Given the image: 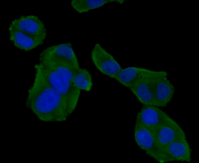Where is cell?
Listing matches in <instances>:
<instances>
[{"label": "cell", "instance_id": "cell-1", "mask_svg": "<svg viewBox=\"0 0 199 163\" xmlns=\"http://www.w3.org/2000/svg\"><path fill=\"white\" fill-rule=\"evenodd\" d=\"M31 86L28 91L25 106L41 121L60 122L68 116L64 102L50 84L38 64Z\"/></svg>", "mask_w": 199, "mask_h": 163}, {"label": "cell", "instance_id": "cell-2", "mask_svg": "<svg viewBox=\"0 0 199 163\" xmlns=\"http://www.w3.org/2000/svg\"><path fill=\"white\" fill-rule=\"evenodd\" d=\"M38 64L52 86L60 94L65 103L68 116L75 109L81 90L74 86L73 76L78 69L67 63L40 60Z\"/></svg>", "mask_w": 199, "mask_h": 163}, {"label": "cell", "instance_id": "cell-3", "mask_svg": "<svg viewBox=\"0 0 199 163\" xmlns=\"http://www.w3.org/2000/svg\"><path fill=\"white\" fill-rule=\"evenodd\" d=\"M8 29L10 40L14 46L25 51L43 44L47 36L43 22L36 16H22L13 20Z\"/></svg>", "mask_w": 199, "mask_h": 163}, {"label": "cell", "instance_id": "cell-4", "mask_svg": "<svg viewBox=\"0 0 199 163\" xmlns=\"http://www.w3.org/2000/svg\"><path fill=\"white\" fill-rule=\"evenodd\" d=\"M134 138L138 146L150 157L159 163H168L166 155L157 145L150 131L137 120L134 128Z\"/></svg>", "mask_w": 199, "mask_h": 163}, {"label": "cell", "instance_id": "cell-5", "mask_svg": "<svg viewBox=\"0 0 199 163\" xmlns=\"http://www.w3.org/2000/svg\"><path fill=\"white\" fill-rule=\"evenodd\" d=\"M91 57L98 70L109 77L114 78L123 69L114 57L99 43L94 45L91 51Z\"/></svg>", "mask_w": 199, "mask_h": 163}, {"label": "cell", "instance_id": "cell-6", "mask_svg": "<svg viewBox=\"0 0 199 163\" xmlns=\"http://www.w3.org/2000/svg\"><path fill=\"white\" fill-rule=\"evenodd\" d=\"M38 60L63 62L70 64L76 69L80 68L78 60L70 43L47 47L41 53Z\"/></svg>", "mask_w": 199, "mask_h": 163}, {"label": "cell", "instance_id": "cell-7", "mask_svg": "<svg viewBox=\"0 0 199 163\" xmlns=\"http://www.w3.org/2000/svg\"><path fill=\"white\" fill-rule=\"evenodd\" d=\"M149 130L157 145L163 153L164 148L170 142L185 134L183 129L174 120L165 123Z\"/></svg>", "mask_w": 199, "mask_h": 163}, {"label": "cell", "instance_id": "cell-8", "mask_svg": "<svg viewBox=\"0 0 199 163\" xmlns=\"http://www.w3.org/2000/svg\"><path fill=\"white\" fill-rule=\"evenodd\" d=\"M159 76H161L140 78L134 82L129 87L138 100L144 105L156 106L154 88L155 82Z\"/></svg>", "mask_w": 199, "mask_h": 163}, {"label": "cell", "instance_id": "cell-9", "mask_svg": "<svg viewBox=\"0 0 199 163\" xmlns=\"http://www.w3.org/2000/svg\"><path fill=\"white\" fill-rule=\"evenodd\" d=\"M163 152L167 157L168 162L191 161V149L185 134L170 142L164 148Z\"/></svg>", "mask_w": 199, "mask_h": 163}, {"label": "cell", "instance_id": "cell-10", "mask_svg": "<svg viewBox=\"0 0 199 163\" xmlns=\"http://www.w3.org/2000/svg\"><path fill=\"white\" fill-rule=\"evenodd\" d=\"M174 120L158 107L144 105L138 113L136 120L140 122L148 129Z\"/></svg>", "mask_w": 199, "mask_h": 163}, {"label": "cell", "instance_id": "cell-11", "mask_svg": "<svg viewBox=\"0 0 199 163\" xmlns=\"http://www.w3.org/2000/svg\"><path fill=\"white\" fill-rule=\"evenodd\" d=\"M168 73L164 71H157L135 67H129L122 70L114 78L123 86L129 88L135 81L147 76H168Z\"/></svg>", "mask_w": 199, "mask_h": 163}, {"label": "cell", "instance_id": "cell-12", "mask_svg": "<svg viewBox=\"0 0 199 163\" xmlns=\"http://www.w3.org/2000/svg\"><path fill=\"white\" fill-rule=\"evenodd\" d=\"M175 92L174 86L167 76H159L154 86L156 106L163 107L171 101Z\"/></svg>", "mask_w": 199, "mask_h": 163}, {"label": "cell", "instance_id": "cell-13", "mask_svg": "<svg viewBox=\"0 0 199 163\" xmlns=\"http://www.w3.org/2000/svg\"><path fill=\"white\" fill-rule=\"evenodd\" d=\"M123 0H73L71 2L72 7L77 12L81 13L97 9L109 3L117 2L123 4Z\"/></svg>", "mask_w": 199, "mask_h": 163}, {"label": "cell", "instance_id": "cell-14", "mask_svg": "<svg viewBox=\"0 0 199 163\" xmlns=\"http://www.w3.org/2000/svg\"><path fill=\"white\" fill-rule=\"evenodd\" d=\"M74 86L78 89L86 92L91 89L93 83L91 75L86 69L80 68L76 70L73 76Z\"/></svg>", "mask_w": 199, "mask_h": 163}]
</instances>
